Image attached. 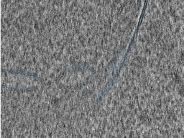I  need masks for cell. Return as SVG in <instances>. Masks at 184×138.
<instances>
[{
    "instance_id": "7a4b0ae2",
    "label": "cell",
    "mask_w": 184,
    "mask_h": 138,
    "mask_svg": "<svg viewBox=\"0 0 184 138\" xmlns=\"http://www.w3.org/2000/svg\"><path fill=\"white\" fill-rule=\"evenodd\" d=\"M178 61L180 63L184 64V51H182L181 53H180V54H179Z\"/></svg>"
},
{
    "instance_id": "6da1fadb",
    "label": "cell",
    "mask_w": 184,
    "mask_h": 138,
    "mask_svg": "<svg viewBox=\"0 0 184 138\" xmlns=\"http://www.w3.org/2000/svg\"><path fill=\"white\" fill-rule=\"evenodd\" d=\"M178 93L181 96H184V83L179 84L178 87Z\"/></svg>"
}]
</instances>
